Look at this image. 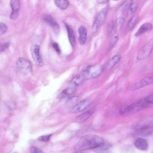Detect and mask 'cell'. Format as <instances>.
<instances>
[{"mask_svg": "<svg viewBox=\"0 0 153 153\" xmlns=\"http://www.w3.org/2000/svg\"><path fill=\"white\" fill-rule=\"evenodd\" d=\"M104 141L99 136L92 134L86 135L82 137L76 144L75 148L77 150L82 151L95 149Z\"/></svg>", "mask_w": 153, "mask_h": 153, "instance_id": "6da1fadb", "label": "cell"}, {"mask_svg": "<svg viewBox=\"0 0 153 153\" xmlns=\"http://www.w3.org/2000/svg\"><path fill=\"white\" fill-rule=\"evenodd\" d=\"M153 105V95H150L136 101L124 109L121 110L120 113L123 114L126 113L137 112L147 108H152Z\"/></svg>", "mask_w": 153, "mask_h": 153, "instance_id": "7a4b0ae2", "label": "cell"}, {"mask_svg": "<svg viewBox=\"0 0 153 153\" xmlns=\"http://www.w3.org/2000/svg\"><path fill=\"white\" fill-rule=\"evenodd\" d=\"M17 72L20 77L27 78L31 75L32 66L31 62L26 59L19 58L16 64Z\"/></svg>", "mask_w": 153, "mask_h": 153, "instance_id": "3957f363", "label": "cell"}, {"mask_svg": "<svg viewBox=\"0 0 153 153\" xmlns=\"http://www.w3.org/2000/svg\"><path fill=\"white\" fill-rule=\"evenodd\" d=\"M152 121L146 120L139 124L136 129L135 134L141 136L151 135L152 133Z\"/></svg>", "mask_w": 153, "mask_h": 153, "instance_id": "277c9868", "label": "cell"}, {"mask_svg": "<svg viewBox=\"0 0 153 153\" xmlns=\"http://www.w3.org/2000/svg\"><path fill=\"white\" fill-rule=\"evenodd\" d=\"M108 10V7H106L98 13L92 28V32L93 34H95L100 27L104 23Z\"/></svg>", "mask_w": 153, "mask_h": 153, "instance_id": "5b68a950", "label": "cell"}, {"mask_svg": "<svg viewBox=\"0 0 153 153\" xmlns=\"http://www.w3.org/2000/svg\"><path fill=\"white\" fill-rule=\"evenodd\" d=\"M153 40L152 39L147 42L138 53L137 58L142 60L147 58L151 54L153 49Z\"/></svg>", "mask_w": 153, "mask_h": 153, "instance_id": "8992f818", "label": "cell"}, {"mask_svg": "<svg viewBox=\"0 0 153 153\" xmlns=\"http://www.w3.org/2000/svg\"><path fill=\"white\" fill-rule=\"evenodd\" d=\"M31 53L33 60L40 66L43 65V61L40 54V48L38 45H34L31 48Z\"/></svg>", "mask_w": 153, "mask_h": 153, "instance_id": "52a82bcc", "label": "cell"}, {"mask_svg": "<svg viewBox=\"0 0 153 153\" xmlns=\"http://www.w3.org/2000/svg\"><path fill=\"white\" fill-rule=\"evenodd\" d=\"M153 82V76H149L140 80L135 84L131 87L132 90H136L143 87L152 84Z\"/></svg>", "mask_w": 153, "mask_h": 153, "instance_id": "ba28073f", "label": "cell"}, {"mask_svg": "<svg viewBox=\"0 0 153 153\" xmlns=\"http://www.w3.org/2000/svg\"><path fill=\"white\" fill-rule=\"evenodd\" d=\"M92 101L90 99H86L82 100L74 106L71 109L73 112L78 113L82 112L87 108L90 105Z\"/></svg>", "mask_w": 153, "mask_h": 153, "instance_id": "9c48e42d", "label": "cell"}, {"mask_svg": "<svg viewBox=\"0 0 153 153\" xmlns=\"http://www.w3.org/2000/svg\"><path fill=\"white\" fill-rule=\"evenodd\" d=\"M42 19L47 24L49 25L56 33H58L60 30L59 25L56 20L50 15L45 14L42 16Z\"/></svg>", "mask_w": 153, "mask_h": 153, "instance_id": "30bf717a", "label": "cell"}, {"mask_svg": "<svg viewBox=\"0 0 153 153\" xmlns=\"http://www.w3.org/2000/svg\"><path fill=\"white\" fill-rule=\"evenodd\" d=\"M10 5L12 9V12L10 16V18L15 20L18 17L19 12L20 4L19 0H11Z\"/></svg>", "mask_w": 153, "mask_h": 153, "instance_id": "8fae6325", "label": "cell"}, {"mask_svg": "<svg viewBox=\"0 0 153 153\" xmlns=\"http://www.w3.org/2000/svg\"><path fill=\"white\" fill-rule=\"evenodd\" d=\"M79 34V43L81 45H84L87 41V31L84 26H80L78 29Z\"/></svg>", "mask_w": 153, "mask_h": 153, "instance_id": "7c38bea8", "label": "cell"}, {"mask_svg": "<svg viewBox=\"0 0 153 153\" xmlns=\"http://www.w3.org/2000/svg\"><path fill=\"white\" fill-rule=\"evenodd\" d=\"M103 71V68L101 66L95 67L92 66L87 74L92 78H96L99 76Z\"/></svg>", "mask_w": 153, "mask_h": 153, "instance_id": "4fadbf2b", "label": "cell"}, {"mask_svg": "<svg viewBox=\"0 0 153 153\" xmlns=\"http://www.w3.org/2000/svg\"><path fill=\"white\" fill-rule=\"evenodd\" d=\"M152 29V26L151 24L148 23H144L141 25L136 33L135 36L136 37H139L146 32L151 30Z\"/></svg>", "mask_w": 153, "mask_h": 153, "instance_id": "5bb4252c", "label": "cell"}, {"mask_svg": "<svg viewBox=\"0 0 153 153\" xmlns=\"http://www.w3.org/2000/svg\"><path fill=\"white\" fill-rule=\"evenodd\" d=\"M95 109L92 108L78 116L77 120L81 122H84L89 118L95 113Z\"/></svg>", "mask_w": 153, "mask_h": 153, "instance_id": "9a60e30c", "label": "cell"}, {"mask_svg": "<svg viewBox=\"0 0 153 153\" xmlns=\"http://www.w3.org/2000/svg\"><path fill=\"white\" fill-rule=\"evenodd\" d=\"M121 58L120 53L118 54L113 57L109 61L107 67L108 71L111 70L120 61Z\"/></svg>", "mask_w": 153, "mask_h": 153, "instance_id": "2e32d148", "label": "cell"}, {"mask_svg": "<svg viewBox=\"0 0 153 153\" xmlns=\"http://www.w3.org/2000/svg\"><path fill=\"white\" fill-rule=\"evenodd\" d=\"M135 145L137 148L141 150H145L148 147V144L147 141L141 138H139L136 141Z\"/></svg>", "mask_w": 153, "mask_h": 153, "instance_id": "e0dca14e", "label": "cell"}, {"mask_svg": "<svg viewBox=\"0 0 153 153\" xmlns=\"http://www.w3.org/2000/svg\"><path fill=\"white\" fill-rule=\"evenodd\" d=\"M65 26L68 32L70 43L72 46H74L76 44V40L73 30L69 25L66 24Z\"/></svg>", "mask_w": 153, "mask_h": 153, "instance_id": "ac0fdd59", "label": "cell"}, {"mask_svg": "<svg viewBox=\"0 0 153 153\" xmlns=\"http://www.w3.org/2000/svg\"><path fill=\"white\" fill-rule=\"evenodd\" d=\"M56 6L61 10L66 9L69 6L68 0H54Z\"/></svg>", "mask_w": 153, "mask_h": 153, "instance_id": "d6986e66", "label": "cell"}, {"mask_svg": "<svg viewBox=\"0 0 153 153\" xmlns=\"http://www.w3.org/2000/svg\"><path fill=\"white\" fill-rule=\"evenodd\" d=\"M75 91L74 87H68L63 90L59 95L58 98L62 99L73 94Z\"/></svg>", "mask_w": 153, "mask_h": 153, "instance_id": "ffe728a7", "label": "cell"}, {"mask_svg": "<svg viewBox=\"0 0 153 153\" xmlns=\"http://www.w3.org/2000/svg\"><path fill=\"white\" fill-rule=\"evenodd\" d=\"M84 79V76L83 75L78 74L73 78L71 81L72 84L75 86L80 85L83 82Z\"/></svg>", "mask_w": 153, "mask_h": 153, "instance_id": "44dd1931", "label": "cell"}, {"mask_svg": "<svg viewBox=\"0 0 153 153\" xmlns=\"http://www.w3.org/2000/svg\"><path fill=\"white\" fill-rule=\"evenodd\" d=\"M112 146V145L110 143L104 141L98 146L94 149L98 152L104 151L108 149Z\"/></svg>", "mask_w": 153, "mask_h": 153, "instance_id": "7402d4cb", "label": "cell"}, {"mask_svg": "<svg viewBox=\"0 0 153 153\" xmlns=\"http://www.w3.org/2000/svg\"><path fill=\"white\" fill-rule=\"evenodd\" d=\"M79 98L77 96H73L69 97L67 100L66 104L67 106L72 105L78 101Z\"/></svg>", "mask_w": 153, "mask_h": 153, "instance_id": "603a6c76", "label": "cell"}, {"mask_svg": "<svg viewBox=\"0 0 153 153\" xmlns=\"http://www.w3.org/2000/svg\"><path fill=\"white\" fill-rule=\"evenodd\" d=\"M139 20V17L136 16H135L132 17L129 21L128 26L129 28L131 30L133 29Z\"/></svg>", "mask_w": 153, "mask_h": 153, "instance_id": "cb8c5ba5", "label": "cell"}, {"mask_svg": "<svg viewBox=\"0 0 153 153\" xmlns=\"http://www.w3.org/2000/svg\"><path fill=\"white\" fill-rule=\"evenodd\" d=\"M7 30V25L3 23H0V35H3L5 34Z\"/></svg>", "mask_w": 153, "mask_h": 153, "instance_id": "d4e9b609", "label": "cell"}, {"mask_svg": "<svg viewBox=\"0 0 153 153\" xmlns=\"http://www.w3.org/2000/svg\"><path fill=\"white\" fill-rule=\"evenodd\" d=\"M138 5L136 2L133 3L131 4L129 8V11L130 13L132 14L134 13L138 7Z\"/></svg>", "mask_w": 153, "mask_h": 153, "instance_id": "484cf974", "label": "cell"}, {"mask_svg": "<svg viewBox=\"0 0 153 153\" xmlns=\"http://www.w3.org/2000/svg\"><path fill=\"white\" fill-rule=\"evenodd\" d=\"M119 39V37L117 36L114 37L112 39L110 45V49L112 48L115 46L118 42Z\"/></svg>", "mask_w": 153, "mask_h": 153, "instance_id": "4316f807", "label": "cell"}, {"mask_svg": "<svg viewBox=\"0 0 153 153\" xmlns=\"http://www.w3.org/2000/svg\"><path fill=\"white\" fill-rule=\"evenodd\" d=\"M124 19L122 17H119L117 19L116 24L118 28H121L124 24Z\"/></svg>", "mask_w": 153, "mask_h": 153, "instance_id": "83f0119b", "label": "cell"}, {"mask_svg": "<svg viewBox=\"0 0 153 153\" xmlns=\"http://www.w3.org/2000/svg\"><path fill=\"white\" fill-rule=\"evenodd\" d=\"M51 136V135L43 136L39 137L38 139L41 141L47 142L49 140Z\"/></svg>", "mask_w": 153, "mask_h": 153, "instance_id": "f1b7e54d", "label": "cell"}, {"mask_svg": "<svg viewBox=\"0 0 153 153\" xmlns=\"http://www.w3.org/2000/svg\"><path fill=\"white\" fill-rule=\"evenodd\" d=\"M114 29V24L113 22H110L108 25L107 27V33L109 35H110Z\"/></svg>", "mask_w": 153, "mask_h": 153, "instance_id": "f546056e", "label": "cell"}, {"mask_svg": "<svg viewBox=\"0 0 153 153\" xmlns=\"http://www.w3.org/2000/svg\"><path fill=\"white\" fill-rule=\"evenodd\" d=\"M30 152L32 153H41L43 152L39 148L35 147H32L30 149Z\"/></svg>", "mask_w": 153, "mask_h": 153, "instance_id": "4dcf8cb0", "label": "cell"}, {"mask_svg": "<svg viewBox=\"0 0 153 153\" xmlns=\"http://www.w3.org/2000/svg\"><path fill=\"white\" fill-rule=\"evenodd\" d=\"M53 46L57 53L58 54H60L61 53V50L58 43H54L53 44Z\"/></svg>", "mask_w": 153, "mask_h": 153, "instance_id": "1f68e13d", "label": "cell"}, {"mask_svg": "<svg viewBox=\"0 0 153 153\" xmlns=\"http://www.w3.org/2000/svg\"><path fill=\"white\" fill-rule=\"evenodd\" d=\"M97 1L98 3L102 4L107 2L108 0H97Z\"/></svg>", "mask_w": 153, "mask_h": 153, "instance_id": "d6a6232c", "label": "cell"}, {"mask_svg": "<svg viewBox=\"0 0 153 153\" xmlns=\"http://www.w3.org/2000/svg\"><path fill=\"white\" fill-rule=\"evenodd\" d=\"M4 49V48L3 47L1 44H0V52L3 51Z\"/></svg>", "mask_w": 153, "mask_h": 153, "instance_id": "836d02e7", "label": "cell"}, {"mask_svg": "<svg viewBox=\"0 0 153 153\" xmlns=\"http://www.w3.org/2000/svg\"><path fill=\"white\" fill-rule=\"evenodd\" d=\"M10 44L9 43H6L4 44L5 47L8 48Z\"/></svg>", "mask_w": 153, "mask_h": 153, "instance_id": "e575fe53", "label": "cell"}, {"mask_svg": "<svg viewBox=\"0 0 153 153\" xmlns=\"http://www.w3.org/2000/svg\"><path fill=\"white\" fill-rule=\"evenodd\" d=\"M113 1H119V0H113Z\"/></svg>", "mask_w": 153, "mask_h": 153, "instance_id": "d590c367", "label": "cell"}]
</instances>
